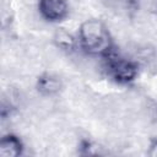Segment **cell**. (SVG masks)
Masks as SVG:
<instances>
[{
	"label": "cell",
	"instance_id": "6da1fadb",
	"mask_svg": "<svg viewBox=\"0 0 157 157\" xmlns=\"http://www.w3.org/2000/svg\"><path fill=\"white\" fill-rule=\"evenodd\" d=\"M80 45L90 55H105L112 49V40L105 25L97 18H90L78 28Z\"/></svg>",
	"mask_w": 157,
	"mask_h": 157
},
{
	"label": "cell",
	"instance_id": "7a4b0ae2",
	"mask_svg": "<svg viewBox=\"0 0 157 157\" xmlns=\"http://www.w3.org/2000/svg\"><path fill=\"white\" fill-rule=\"evenodd\" d=\"M104 63L102 69L107 72L109 77H112L115 82L119 83H129L137 75V64L130 59L118 56L112 50L103 55Z\"/></svg>",
	"mask_w": 157,
	"mask_h": 157
},
{
	"label": "cell",
	"instance_id": "3957f363",
	"mask_svg": "<svg viewBox=\"0 0 157 157\" xmlns=\"http://www.w3.org/2000/svg\"><path fill=\"white\" fill-rule=\"evenodd\" d=\"M38 13L49 22L63 21L69 13L66 0H39Z\"/></svg>",
	"mask_w": 157,
	"mask_h": 157
},
{
	"label": "cell",
	"instance_id": "277c9868",
	"mask_svg": "<svg viewBox=\"0 0 157 157\" xmlns=\"http://www.w3.org/2000/svg\"><path fill=\"white\" fill-rule=\"evenodd\" d=\"M63 87L61 80L52 74H44L37 80V90L42 96L52 97L56 94Z\"/></svg>",
	"mask_w": 157,
	"mask_h": 157
},
{
	"label": "cell",
	"instance_id": "5b68a950",
	"mask_svg": "<svg viewBox=\"0 0 157 157\" xmlns=\"http://www.w3.org/2000/svg\"><path fill=\"white\" fill-rule=\"evenodd\" d=\"M23 152L22 141L12 134L2 136L0 141V156L1 157H17Z\"/></svg>",
	"mask_w": 157,
	"mask_h": 157
},
{
	"label": "cell",
	"instance_id": "8992f818",
	"mask_svg": "<svg viewBox=\"0 0 157 157\" xmlns=\"http://www.w3.org/2000/svg\"><path fill=\"white\" fill-rule=\"evenodd\" d=\"M53 40H54V45L58 49L65 50V52L74 50V48L76 45V40H75L74 36L65 28H58L54 32Z\"/></svg>",
	"mask_w": 157,
	"mask_h": 157
},
{
	"label": "cell",
	"instance_id": "52a82bcc",
	"mask_svg": "<svg viewBox=\"0 0 157 157\" xmlns=\"http://www.w3.org/2000/svg\"><path fill=\"white\" fill-rule=\"evenodd\" d=\"M147 155H148L150 157H157V140H153V141L150 144Z\"/></svg>",
	"mask_w": 157,
	"mask_h": 157
}]
</instances>
